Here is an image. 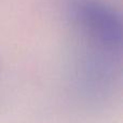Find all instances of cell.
<instances>
[{"label":"cell","instance_id":"6da1fadb","mask_svg":"<svg viewBox=\"0 0 123 123\" xmlns=\"http://www.w3.org/2000/svg\"><path fill=\"white\" fill-rule=\"evenodd\" d=\"M72 14L90 38L104 51L115 52L122 42L120 14L100 0H77Z\"/></svg>","mask_w":123,"mask_h":123}]
</instances>
